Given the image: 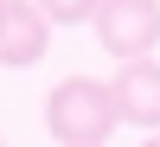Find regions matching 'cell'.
<instances>
[{"mask_svg":"<svg viewBox=\"0 0 160 147\" xmlns=\"http://www.w3.org/2000/svg\"><path fill=\"white\" fill-rule=\"evenodd\" d=\"M0 13H7V0H0Z\"/></svg>","mask_w":160,"mask_h":147,"instance_id":"7","label":"cell"},{"mask_svg":"<svg viewBox=\"0 0 160 147\" xmlns=\"http://www.w3.org/2000/svg\"><path fill=\"white\" fill-rule=\"evenodd\" d=\"M32 7L45 13L51 26H90V19L102 13V0H32Z\"/></svg>","mask_w":160,"mask_h":147,"instance_id":"5","label":"cell"},{"mask_svg":"<svg viewBox=\"0 0 160 147\" xmlns=\"http://www.w3.org/2000/svg\"><path fill=\"white\" fill-rule=\"evenodd\" d=\"M0 147H7V141H0Z\"/></svg>","mask_w":160,"mask_h":147,"instance_id":"8","label":"cell"},{"mask_svg":"<svg viewBox=\"0 0 160 147\" xmlns=\"http://www.w3.org/2000/svg\"><path fill=\"white\" fill-rule=\"evenodd\" d=\"M90 26H96V45L115 64H141L160 45V0H102V13Z\"/></svg>","mask_w":160,"mask_h":147,"instance_id":"2","label":"cell"},{"mask_svg":"<svg viewBox=\"0 0 160 147\" xmlns=\"http://www.w3.org/2000/svg\"><path fill=\"white\" fill-rule=\"evenodd\" d=\"M45 51H51V19L32 0H7V13H0V64L7 71H32Z\"/></svg>","mask_w":160,"mask_h":147,"instance_id":"3","label":"cell"},{"mask_svg":"<svg viewBox=\"0 0 160 147\" xmlns=\"http://www.w3.org/2000/svg\"><path fill=\"white\" fill-rule=\"evenodd\" d=\"M141 147H160V135H154V141H141Z\"/></svg>","mask_w":160,"mask_h":147,"instance_id":"6","label":"cell"},{"mask_svg":"<svg viewBox=\"0 0 160 147\" xmlns=\"http://www.w3.org/2000/svg\"><path fill=\"white\" fill-rule=\"evenodd\" d=\"M109 102H115V122H128V128H160V64L154 58H141V64H122L115 71V83H109Z\"/></svg>","mask_w":160,"mask_h":147,"instance_id":"4","label":"cell"},{"mask_svg":"<svg viewBox=\"0 0 160 147\" xmlns=\"http://www.w3.org/2000/svg\"><path fill=\"white\" fill-rule=\"evenodd\" d=\"M45 128L58 147H102L115 135V102L109 83L96 77H64V83L45 90Z\"/></svg>","mask_w":160,"mask_h":147,"instance_id":"1","label":"cell"}]
</instances>
